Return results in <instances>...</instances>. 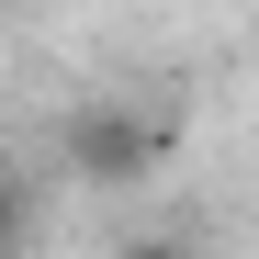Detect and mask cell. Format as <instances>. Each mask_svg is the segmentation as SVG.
I'll list each match as a JSON object with an SVG mask.
<instances>
[{
  "mask_svg": "<svg viewBox=\"0 0 259 259\" xmlns=\"http://www.w3.org/2000/svg\"><path fill=\"white\" fill-rule=\"evenodd\" d=\"M68 169L79 181H102V192H124V181H147V169L169 158V113H147V102H91V113H68Z\"/></svg>",
  "mask_w": 259,
  "mask_h": 259,
  "instance_id": "1",
  "label": "cell"
},
{
  "mask_svg": "<svg viewBox=\"0 0 259 259\" xmlns=\"http://www.w3.org/2000/svg\"><path fill=\"white\" fill-rule=\"evenodd\" d=\"M34 248V192H23V169L0 158V259H23Z\"/></svg>",
  "mask_w": 259,
  "mask_h": 259,
  "instance_id": "2",
  "label": "cell"
}]
</instances>
